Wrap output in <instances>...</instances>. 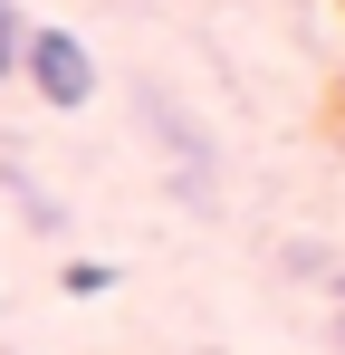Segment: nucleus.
<instances>
[{"label": "nucleus", "mask_w": 345, "mask_h": 355, "mask_svg": "<svg viewBox=\"0 0 345 355\" xmlns=\"http://www.w3.org/2000/svg\"><path fill=\"white\" fill-rule=\"evenodd\" d=\"M19 67L39 87V106H57V116L96 106V58L77 49V29H19Z\"/></svg>", "instance_id": "nucleus-1"}, {"label": "nucleus", "mask_w": 345, "mask_h": 355, "mask_svg": "<svg viewBox=\"0 0 345 355\" xmlns=\"http://www.w3.org/2000/svg\"><path fill=\"white\" fill-rule=\"evenodd\" d=\"M19 67V19H10V0H0V77Z\"/></svg>", "instance_id": "nucleus-2"}]
</instances>
